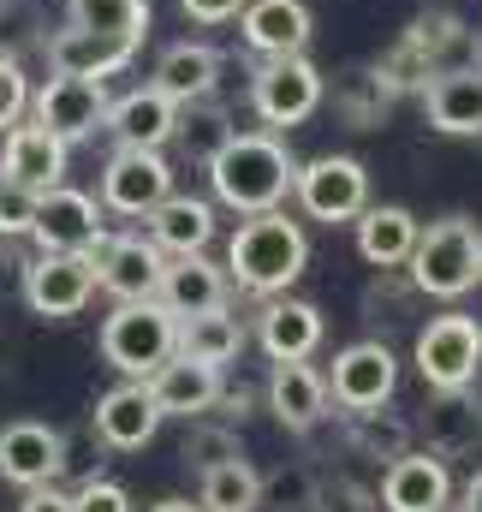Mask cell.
Masks as SVG:
<instances>
[{
  "instance_id": "43",
  "label": "cell",
  "mask_w": 482,
  "mask_h": 512,
  "mask_svg": "<svg viewBox=\"0 0 482 512\" xmlns=\"http://www.w3.org/2000/svg\"><path fill=\"white\" fill-rule=\"evenodd\" d=\"M185 6V18H197V24H233L244 12V0H179Z\"/></svg>"
},
{
  "instance_id": "25",
  "label": "cell",
  "mask_w": 482,
  "mask_h": 512,
  "mask_svg": "<svg viewBox=\"0 0 482 512\" xmlns=\"http://www.w3.org/2000/svg\"><path fill=\"white\" fill-rule=\"evenodd\" d=\"M423 441L435 459H465L482 447V399L471 387H453V393H435L429 411H423Z\"/></svg>"
},
{
  "instance_id": "26",
  "label": "cell",
  "mask_w": 482,
  "mask_h": 512,
  "mask_svg": "<svg viewBox=\"0 0 482 512\" xmlns=\"http://www.w3.org/2000/svg\"><path fill=\"white\" fill-rule=\"evenodd\" d=\"M227 268L221 262H209V256H167V274H161V304L173 310V316H203V310H221L227 304Z\"/></svg>"
},
{
  "instance_id": "18",
  "label": "cell",
  "mask_w": 482,
  "mask_h": 512,
  "mask_svg": "<svg viewBox=\"0 0 482 512\" xmlns=\"http://www.w3.org/2000/svg\"><path fill=\"white\" fill-rule=\"evenodd\" d=\"M387 512H441L453 501V477H447V459L435 453H399L387 471H381V495H375Z\"/></svg>"
},
{
  "instance_id": "2",
  "label": "cell",
  "mask_w": 482,
  "mask_h": 512,
  "mask_svg": "<svg viewBox=\"0 0 482 512\" xmlns=\"http://www.w3.org/2000/svg\"><path fill=\"white\" fill-rule=\"evenodd\" d=\"M304 268H310V239H304V227L286 209L244 215L239 233L227 239V280H239L244 292H256V298L292 292V280Z\"/></svg>"
},
{
  "instance_id": "27",
  "label": "cell",
  "mask_w": 482,
  "mask_h": 512,
  "mask_svg": "<svg viewBox=\"0 0 482 512\" xmlns=\"http://www.w3.org/2000/svg\"><path fill=\"white\" fill-rule=\"evenodd\" d=\"M149 239L161 245L167 256H197V251H209L215 245V203L209 197H161L149 215Z\"/></svg>"
},
{
  "instance_id": "28",
  "label": "cell",
  "mask_w": 482,
  "mask_h": 512,
  "mask_svg": "<svg viewBox=\"0 0 482 512\" xmlns=\"http://www.w3.org/2000/svg\"><path fill=\"white\" fill-rule=\"evenodd\" d=\"M42 48H48V72H72V78H114L120 66H131V54H137V48H125L114 36H96L84 24L54 30Z\"/></svg>"
},
{
  "instance_id": "4",
  "label": "cell",
  "mask_w": 482,
  "mask_h": 512,
  "mask_svg": "<svg viewBox=\"0 0 482 512\" xmlns=\"http://www.w3.org/2000/svg\"><path fill=\"white\" fill-rule=\"evenodd\" d=\"M173 352H179V316L161 298L114 304V316L102 322V358L120 370L125 382H149Z\"/></svg>"
},
{
  "instance_id": "1",
  "label": "cell",
  "mask_w": 482,
  "mask_h": 512,
  "mask_svg": "<svg viewBox=\"0 0 482 512\" xmlns=\"http://www.w3.org/2000/svg\"><path fill=\"white\" fill-rule=\"evenodd\" d=\"M292 179H298V161H292V149L280 143V131H233L227 149L209 161L215 203H227L233 215L280 209V203L292 197Z\"/></svg>"
},
{
  "instance_id": "32",
  "label": "cell",
  "mask_w": 482,
  "mask_h": 512,
  "mask_svg": "<svg viewBox=\"0 0 482 512\" xmlns=\"http://www.w3.org/2000/svg\"><path fill=\"white\" fill-rule=\"evenodd\" d=\"M233 114L215 102V96H203V102H179V120H173V143L191 155V161H215L221 149H227V137H233Z\"/></svg>"
},
{
  "instance_id": "16",
  "label": "cell",
  "mask_w": 482,
  "mask_h": 512,
  "mask_svg": "<svg viewBox=\"0 0 482 512\" xmlns=\"http://www.w3.org/2000/svg\"><path fill=\"white\" fill-rule=\"evenodd\" d=\"M66 149L72 143H60L42 120H18V126L0 137V173L12 185H24V191L42 197V191L66 185Z\"/></svg>"
},
{
  "instance_id": "49",
  "label": "cell",
  "mask_w": 482,
  "mask_h": 512,
  "mask_svg": "<svg viewBox=\"0 0 482 512\" xmlns=\"http://www.w3.org/2000/svg\"><path fill=\"white\" fill-rule=\"evenodd\" d=\"M0 179H6V173H0Z\"/></svg>"
},
{
  "instance_id": "21",
  "label": "cell",
  "mask_w": 482,
  "mask_h": 512,
  "mask_svg": "<svg viewBox=\"0 0 482 512\" xmlns=\"http://www.w3.org/2000/svg\"><path fill=\"white\" fill-rule=\"evenodd\" d=\"M149 393H155V405H161V417H209L215 405H221V370L215 364H197V358H185V352H173L155 376H149Z\"/></svg>"
},
{
  "instance_id": "3",
  "label": "cell",
  "mask_w": 482,
  "mask_h": 512,
  "mask_svg": "<svg viewBox=\"0 0 482 512\" xmlns=\"http://www.w3.org/2000/svg\"><path fill=\"white\" fill-rule=\"evenodd\" d=\"M477 262H482V227L465 221V215H447V221H429L417 233V251L405 262V274L423 298L453 304L477 286Z\"/></svg>"
},
{
  "instance_id": "46",
  "label": "cell",
  "mask_w": 482,
  "mask_h": 512,
  "mask_svg": "<svg viewBox=\"0 0 482 512\" xmlns=\"http://www.w3.org/2000/svg\"><path fill=\"white\" fill-rule=\"evenodd\" d=\"M149 512H203V507H197V501H155Z\"/></svg>"
},
{
  "instance_id": "36",
  "label": "cell",
  "mask_w": 482,
  "mask_h": 512,
  "mask_svg": "<svg viewBox=\"0 0 482 512\" xmlns=\"http://www.w3.org/2000/svg\"><path fill=\"white\" fill-rule=\"evenodd\" d=\"M352 447H358L363 459H399V453H411V423L405 417H393V411H358L352 417Z\"/></svg>"
},
{
  "instance_id": "39",
  "label": "cell",
  "mask_w": 482,
  "mask_h": 512,
  "mask_svg": "<svg viewBox=\"0 0 482 512\" xmlns=\"http://www.w3.org/2000/svg\"><path fill=\"white\" fill-rule=\"evenodd\" d=\"M24 108H30V78L12 54H0V137L24 120Z\"/></svg>"
},
{
  "instance_id": "10",
  "label": "cell",
  "mask_w": 482,
  "mask_h": 512,
  "mask_svg": "<svg viewBox=\"0 0 482 512\" xmlns=\"http://www.w3.org/2000/svg\"><path fill=\"white\" fill-rule=\"evenodd\" d=\"M108 78H72V72H54L42 90H30V108L36 120L54 131L60 143H84L96 131H108Z\"/></svg>"
},
{
  "instance_id": "33",
  "label": "cell",
  "mask_w": 482,
  "mask_h": 512,
  "mask_svg": "<svg viewBox=\"0 0 482 512\" xmlns=\"http://www.w3.org/2000/svg\"><path fill=\"white\" fill-rule=\"evenodd\" d=\"M197 507L203 512H256L262 507V471H250V459H227V465L203 471Z\"/></svg>"
},
{
  "instance_id": "40",
  "label": "cell",
  "mask_w": 482,
  "mask_h": 512,
  "mask_svg": "<svg viewBox=\"0 0 482 512\" xmlns=\"http://www.w3.org/2000/svg\"><path fill=\"white\" fill-rule=\"evenodd\" d=\"M30 221H36V191L0 179V239H30Z\"/></svg>"
},
{
  "instance_id": "14",
  "label": "cell",
  "mask_w": 482,
  "mask_h": 512,
  "mask_svg": "<svg viewBox=\"0 0 482 512\" xmlns=\"http://www.w3.org/2000/svg\"><path fill=\"white\" fill-rule=\"evenodd\" d=\"M30 239L42 251H90L102 239V203L78 185H54L36 197V221H30Z\"/></svg>"
},
{
  "instance_id": "44",
  "label": "cell",
  "mask_w": 482,
  "mask_h": 512,
  "mask_svg": "<svg viewBox=\"0 0 482 512\" xmlns=\"http://www.w3.org/2000/svg\"><path fill=\"white\" fill-rule=\"evenodd\" d=\"M18 512H72V495H60L54 483H42V489H24V507Z\"/></svg>"
},
{
  "instance_id": "31",
  "label": "cell",
  "mask_w": 482,
  "mask_h": 512,
  "mask_svg": "<svg viewBox=\"0 0 482 512\" xmlns=\"http://www.w3.org/2000/svg\"><path fill=\"white\" fill-rule=\"evenodd\" d=\"M179 352L197 358V364H215L227 370L244 352V322L221 304V310H203V316H179Z\"/></svg>"
},
{
  "instance_id": "13",
  "label": "cell",
  "mask_w": 482,
  "mask_h": 512,
  "mask_svg": "<svg viewBox=\"0 0 482 512\" xmlns=\"http://www.w3.org/2000/svg\"><path fill=\"white\" fill-rule=\"evenodd\" d=\"M161 197H173V161L161 149H114L102 167V209L143 221Z\"/></svg>"
},
{
  "instance_id": "6",
  "label": "cell",
  "mask_w": 482,
  "mask_h": 512,
  "mask_svg": "<svg viewBox=\"0 0 482 512\" xmlns=\"http://www.w3.org/2000/svg\"><path fill=\"white\" fill-rule=\"evenodd\" d=\"M471 36L459 30V18H447V12H429V18H417L381 60H375V72H381V84L399 96V90H423L435 72H447V66H465V60H453L459 48H465Z\"/></svg>"
},
{
  "instance_id": "23",
  "label": "cell",
  "mask_w": 482,
  "mask_h": 512,
  "mask_svg": "<svg viewBox=\"0 0 482 512\" xmlns=\"http://www.w3.org/2000/svg\"><path fill=\"white\" fill-rule=\"evenodd\" d=\"M256 340H262V352H268L274 364H298V358H310V352L322 346V310L304 304V298L274 292V298H262Z\"/></svg>"
},
{
  "instance_id": "35",
  "label": "cell",
  "mask_w": 482,
  "mask_h": 512,
  "mask_svg": "<svg viewBox=\"0 0 482 512\" xmlns=\"http://www.w3.org/2000/svg\"><path fill=\"white\" fill-rule=\"evenodd\" d=\"M334 102H340V114H346V126H352V131H369L381 114H387L393 90L381 84V72H375V66H352V72H340V78H334Z\"/></svg>"
},
{
  "instance_id": "22",
  "label": "cell",
  "mask_w": 482,
  "mask_h": 512,
  "mask_svg": "<svg viewBox=\"0 0 482 512\" xmlns=\"http://www.w3.org/2000/svg\"><path fill=\"white\" fill-rule=\"evenodd\" d=\"M239 30H244V48H250V54L274 60V54H304L316 18H310L304 0H244Z\"/></svg>"
},
{
  "instance_id": "48",
  "label": "cell",
  "mask_w": 482,
  "mask_h": 512,
  "mask_svg": "<svg viewBox=\"0 0 482 512\" xmlns=\"http://www.w3.org/2000/svg\"><path fill=\"white\" fill-rule=\"evenodd\" d=\"M477 280H482V262H477Z\"/></svg>"
},
{
  "instance_id": "38",
  "label": "cell",
  "mask_w": 482,
  "mask_h": 512,
  "mask_svg": "<svg viewBox=\"0 0 482 512\" xmlns=\"http://www.w3.org/2000/svg\"><path fill=\"white\" fill-rule=\"evenodd\" d=\"M262 501H268V507H280V512H310V507H316V471L292 465V471L262 477Z\"/></svg>"
},
{
  "instance_id": "30",
  "label": "cell",
  "mask_w": 482,
  "mask_h": 512,
  "mask_svg": "<svg viewBox=\"0 0 482 512\" xmlns=\"http://www.w3.org/2000/svg\"><path fill=\"white\" fill-rule=\"evenodd\" d=\"M167 102H203L215 96L221 84V54L209 42H173L161 60H155V78H149Z\"/></svg>"
},
{
  "instance_id": "45",
  "label": "cell",
  "mask_w": 482,
  "mask_h": 512,
  "mask_svg": "<svg viewBox=\"0 0 482 512\" xmlns=\"http://www.w3.org/2000/svg\"><path fill=\"white\" fill-rule=\"evenodd\" d=\"M465 512H482V471L465 483Z\"/></svg>"
},
{
  "instance_id": "24",
  "label": "cell",
  "mask_w": 482,
  "mask_h": 512,
  "mask_svg": "<svg viewBox=\"0 0 482 512\" xmlns=\"http://www.w3.org/2000/svg\"><path fill=\"white\" fill-rule=\"evenodd\" d=\"M173 120H179V102H167L155 84L143 90H125L108 102V131L120 149H167L173 143Z\"/></svg>"
},
{
  "instance_id": "11",
  "label": "cell",
  "mask_w": 482,
  "mask_h": 512,
  "mask_svg": "<svg viewBox=\"0 0 482 512\" xmlns=\"http://www.w3.org/2000/svg\"><path fill=\"white\" fill-rule=\"evenodd\" d=\"M90 262H96V286L114 304L155 298L161 292V274H167V251L155 239H143V233H102L90 245Z\"/></svg>"
},
{
  "instance_id": "41",
  "label": "cell",
  "mask_w": 482,
  "mask_h": 512,
  "mask_svg": "<svg viewBox=\"0 0 482 512\" xmlns=\"http://www.w3.org/2000/svg\"><path fill=\"white\" fill-rule=\"evenodd\" d=\"M369 507H375L369 489L346 483V477H340V483H322V477H316V507L310 512H369Z\"/></svg>"
},
{
  "instance_id": "34",
  "label": "cell",
  "mask_w": 482,
  "mask_h": 512,
  "mask_svg": "<svg viewBox=\"0 0 482 512\" xmlns=\"http://www.w3.org/2000/svg\"><path fill=\"white\" fill-rule=\"evenodd\" d=\"M72 24L114 36L125 48H143L149 36V0H72Z\"/></svg>"
},
{
  "instance_id": "17",
  "label": "cell",
  "mask_w": 482,
  "mask_h": 512,
  "mask_svg": "<svg viewBox=\"0 0 482 512\" xmlns=\"http://www.w3.org/2000/svg\"><path fill=\"white\" fill-rule=\"evenodd\" d=\"M423 114L447 137H482V60L435 72L423 84Z\"/></svg>"
},
{
  "instance_id": "15",
  "label": "cell",
  "mask_w": 482,
  "mask_h": 512,
  "mask_svg": "<svg viewBox=\"0 0 482 512\" xmlns=\"http://www.w3.org/2000/svg\"><path fill=\"white\" fill-rule=\"evenodd\" d=\"M66 465V435L54 423H36V417H18L0 429V477L12 489H42L54 483Z\"/></svg>"
},
{
  "instance_id": "37",
  "label": "cell",
  "mask_w": 482,
  "mask_h": 512,
  "mask_svg": "<svg viewBox=\"0 0 482 512\" xmlns=\"http://www.w3.org/2000/svg\"><path fill=\"white\" fill-rule=\"evenodd\" d=\"M179 459H185L191 471H215V465H227V459H244V441H239V429H233V423L191 417V435H185Z\"/></svg>"
},
{
  "instance_id": "20",
  "label": "cell",
  "mask_w": 482,
  "mask_h": 512,
  "mask_svg": "<svg viewBox=\"0 0 482 512\" xmlns=\"http://www.w3.org/2000/svg\"><path fill=\"white\" fill-rule=\"evenodd\" d=\"M161 423H167V417H161L149 382H120V387H108V393L96 399V435H102V447H114V453L149 447Z\"/></svg>"
},
{
  "instance_id": "7",
  "label": "cell",
  "mask_w": 482,
  "mask_h": 512,
  "mask_svg": "<svg viewBox=\"0 0 482 512\" xmlns=\"http://www.w3.org/2000/svg\"><path fill=\"white\" fill-rule=\"evenodd\" d=\"M417 376L435 387V393H453V387H471L482 370V322L465 310H447V316H429L417 328Z\"/></svg>"
},
{
  "instance_id": "9",
  "label": "cell",
  "mask_w": 482,
  "mask_h": 512,
  "mask_svg": "<svg viewBox=\"0 0 482 512\" xmlns=\"http://www.w3.org/2000/svg\"><path fill=\"white\" fill-rule=\"evenodd\" d=\"M399 393V358L387 340H352L346 352H334V370H328V399L358 417V411H381L387 399Z\"/></svg>"
},
{
  "instance_id": "29",
  "label": "cell",
  "mask_w": 482,
  "mask_h": 512,
  "mask_svg": "<svg viewBox=\"0 0 482 512\" xmlns=\"http://www.w3.org/2000/svg\"><path fill=\"white\" fill-rule=\"evenodd\" d=\"M352 227H358V256L369 268H405L417 251V233H423L417 215L399 203H369Z\"/></svg>"
},
{
  "instance_id": "8",
  "label": "cell",
  "mask_w": 482,
  "mask_h": 512,
  "mask_svg": "<svg viewBox=\"0 0 482 512\" xmlns=\"http://www.w3.org/2000/svg\"><path fill=\"white\" fill-rule=\"evenodd\" d=\"M292 197H298V209L310 221L340 227V221H358L369 209V173H363L358 155H316V161L298 167Z\"/></svg>"
},
{
  "instance_id": "19",
  "label": "cell",
  "mask_w": 482,
  "mask_h": 512,
  "mask_svg": "<svg viewBox=\"0 0 482 512\" xmlns=\"http://www.w3.org/2000/svg\"><path fill=\"white\" fill-rule=\"evenodd\" d=\"M262 399H268V411H274L280 429L310 435V429L328 417V376H322L310 358H298V364H274V370H268V387H262Z\"/></svg>"
},
{
  "instance_id": "12",
  "label": "cell",
  "mask_w": 482,
  "mask_h": 512,
  "mask_svg": "<svg viewBox=\"0 0 482 512\" xmlns=\"http://www.w3.org/2000/svg\"><path fill=\"white\" fill-rule=\"evenodd\" d=\"M18 292H24V304L36 316L66 322V316H78L96 298V262H90V251H42L36 262H24V286Z\"/></svg>"
},
{
  "instance_id": "47",
  "label": "cell",
  "mask_w": 482,
  "mask_h": 512,
  "mask_svg": "<svg viewBox=\"0 0 482 512\" xmlns=\"http://www.w3.org/2000/svg\"><path fill=\"white\" fill-rule=\"evenodd\" d=\"M441 512H465V507H441Z\"/></svg>"
},
{
  "instance_id": "42",
  "label": "cell",
  "mask_w": 482,
  "mask_h": 512,
  "mask_svg": "<svg viewBox=\"0 0 482 512\" xmlns=\"http://www.w3.org/2000/svg\"><path fill=\"white\" fill-rule=\"evenodd\" d=\"M72 512H131V495L120 483H108V477H90V483H78Z\"/></svg>"
},
{
  "instance_id": "5",
  "label": "cell",
  "mask_w": 482,
  "mask_h": 512,
  "mask_svg": "<svg viewBox=\"0 0 482 512\" xmlns=\"http://www.w3.org/2000/svg\"><path fill=\"white\" fill-rule=\"evenodd\" d=\"M322 96H328V78H322V66L310 54H274L250 78V108H256V120L268 131L304 126L322 108Z\"/></svg>"
}]
</instances>
